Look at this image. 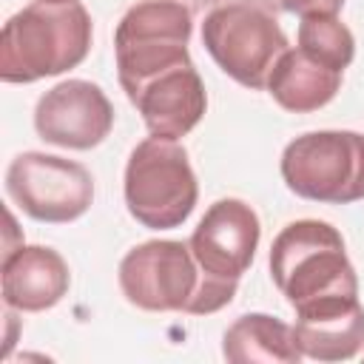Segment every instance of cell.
I'll return each mask as SVG.
<instances>
[{
	"label": "cell",
	"instance_id": "cell-16",
	"mask_svg": "<svg viewBox=\"0 0 364 364\" xmlns=\"http://www.w3.org/2000/svg\"><path fill=\"white\" fill-rule=\"evenodd\" d=\"M299 48L313 60L344 71L355 57V37L336 14H310L299 23Z\"/></svg>",
	"mask_w": 364,
	"mask_h": 364
},
{
	"label": "cell",
	"instance_id": "cell-6",
	"mask_svg": "<svg viewBox=\"0 0 364 364\" xmlns=\"http://www.w3.org/2000/svg\"><path fill=\"white\" fill-rule=\"evenodd\" d=\"M193 14L182 0H139L114 31L117 80L122 91H134L148 77L191 60L188 40Z\"/></svg>",
	"mask_w": 364,
	"mask_h": 364
},
{
	"label": "cell",
	"instance_id": "cell-5",
	"mask_svg": "<svg viewBox=\"0 0 364 364\" xmlns=\"http://www.w3.org/2000/svg\"><path fill=\"white\" fill-rule=\"evenodd\" d=\"M122 193L128 213L142 228H179L193 213L199 199V185L188 151L176 139H142L128 156Z\"/></svg>",
	"mask_w": 364,
	"mask_h": 364
},
{
	"label": "cell",
	"instance_id": "cell-4",
	"mask_svg": "<svg viewBox=\"0 0 364 364\" xmlns=\"http://www.w3.org/2000/svg\"><path fill=\"white\" fill-rule=\"evenodd\" d=\"M202 46L245 88H267L276 60L290 48L276 14L262 0H222L202 23Z\"/></svg>",
	"mask_w": 364,
	"mask_h": 364
},
{
	"label": "cell",
	"instance_id": "cell-10",
	"mask_svg": "<svg viewBox=\"0 0 364 364\" xmlns=\"http://www.w3.org/2000/svg\"><path fill=\"white\" fill-rule=\"evenodd\" d=\"M262 239V222L256 210L242 199H216L199 225L193 228L188 245L196 262L219 279H242L250 267Z\"/></svg>",
	"mask_w": 364,
	"mask_h": 364
},
{
	"label": "cell",
	"instance_id": "cell-2",
	"mask_svg": "<svg viewBox=\"0 0 364 364\" xmlns=\"http://www.w3.org/2000/svg\"><path fill=\"white\" fill-rule=\"evenodd\" d=\"M91 14L80 0H34L0 31V80L37 82L77 68L91 51Z\"/></svg>",
	"mask_w": 364,
	"mask_h": 364
},
{
	"label": "cell",
	"instance_id": "cell-9",
	"mask_svg": "<svg viewBox=\"0 0 364 364\" xmlns=\"http://www.w3.org/2000/svg\"><path fill=\"white\" fill-rule=\"evenodd\" d=\"M34 128L51 145L88 151L111 134L114 105L97 82L63 80L37 100Z\"/></svg>",
	"mask_w": 364,
	"mask_h": 364
},
{
	"label": "cell",
	"instance_id": "cell-11",
	"mask_svg": "<svg viewBox=\"0 0 364 364\" xmlns=\"http://www.w3.org/2000/svg\"><path fill=\"white\" fill-rule=\"evenodd\" d=\"M125 97L139 111L151 136H162V139H179L191 134L208 108L205 82L193 60L148 77Z\"/></svg>",
	"mask_w": 364,
	"mask_h": 364
},
{
	"label": "cell",
	"instance_id": "cell-12",
	"mask_svg": "<svg viewBox=\"0 0 364 364\" xmlns=\"http://www.w3.org/2000/svg\"><path fill=\"white\" fill-rule=\"evenodd\" d=\"M3 301L9 310L40 313L63 301L71 284V273L65 259L46 245H17L3 253L0 264Z\"/></svg>",
	"mask_w": 364,
	"mask_h": 364
},
{
	"label": "cell",
	"instance_id": "cell-17",
	"mask_svg": "<svg viewBox=\"0 0 364 364\" xmlns=\"http://www.w3.org/2000/svg\"><path fill=\"white\" fill-rule=\"evenodd\" d=\"M276 6L282 11L310 17V14H338L344 0H276Z\"/></svg>",
	"mask_w": 364,
	"mask_h": 364
},
{
	"label": "cell",
	"instance_id": "cell-14",
	"mask_svg": "<svg viewBox=\"0 0 364 364\" xmlns=\"http://www.w3.org/2000/svg\"><path fill=\"white\" fill-rule=\"evenodd\" d=\"M344 71H336L318 60H313L307 51L287 48L270 77H267V94L290 114H310L324 108L341 88Z\"/></svg>",
	"mask_w": 364,
	"mask_h": 364
},
{
	"label": "cell",
	"instance_id": "cell-3",
	"mask_svg": "<svg viewBox=\"0 0 364 364\" xmlns=\"http://www.w3.org/2000/svg\"><path fill=\"white\" fill-rule=\"evenodd\" d=\"M270 279L293 310L358 296L344 236L321 219H296L270 245Z\"/></svg>",
	"mask_w": 364,
	"mask_h": 364
},
{
	"label": "cell",
	"instance_id": "cell-13",
	"mask_svg": "<svg viewBox=\"0 0 364 364\" xmlns=\"http://www.w3.org/2000/svg\"><path fill=\"white\" fill-rule=\"evenodd\" d=\"M296 344L316 361H350L364 350V307L358 296L296 310Z\"/></svg>",
	"mask_w": 364,
	"mask_h": 364
},
{
	"label": "cell",
	"instance_id": "cell-15",
	"mask_svg": "<svg viewBox=\"0 0 364 364\" xmlns=\"http://www.w3.org/2000/svg\"><path fill=\"white\" fill-rule=\"evenodd\" d=\"M222 355L230 364H299L296 333L276 316L245 313L222 336Z\"/></svg>",
	"mask_w": 364,
	"mask_h": 364
},
{
	"label": "cell",
	"instance_id": "cell-8",
	"mask_svg": "<svg viewBox=\"0 0 364 364\" xmlns=\"http://www.w3.org/2000/svg\"><path fill=\"white\" fill-rule=\"evenodd\" d=\"M9 199L31 219L65 225L94 202V179L85 165L43 151H23L6 171Z\"/></svg>",
	"mask_w": 364,
	"mask_h": 364
},
{
	"label": "cell",
	"instance_id": "cell-1",
	"mask_svg": "<svg viewBox=\"0 0 364 364\" xmlns=\"http://www.w3.org/2000/svg\"><path fill=\"white\" fill-rule=\"evenodd\" d=\"M122 296L148 313L208 316L233 301L239 282L210 276L188 242L151 239L131 247L117 270Z\"/></svg>",
	"mask_w": 364,
	"mask_h": 364
},
{
	"label": "cell",
	"instance_id": "cell-7",
	"mask_svg": "<svg viewBox=\"0 0 364 364\" xmlns=\"http://www.w3.org/2000/svg\"><path fill=\"white\" fill-rule=\"evenodd\" d=\"M284 185L310 202L350 205L364 199V134L310 131L282 151Z\"/></svg>",
	"mask_w": 364,
	"mask_h": 364
},
{
	"label": "cell",
	"instance_id": "cell-18",
	"mask_svg": "<svg viewBox=\"0 0 364 364\" xmlns=\"http://www.w3.org/2000/svg\"><path fill=\"white\" fill-rule=\"evenodd\" d=\"M46 3H68V0H46Z\"/></svg>",
	"mask_w": 364,
	"mask_h": 364
}]
</instances>
